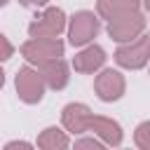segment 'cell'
Returning <instances> with one entry per match:
<instances>
[{
	"label": "cell",
	"mask_w": 150,
	"mask_h": 150,
	"mask_svg": "<svg viewBox=\"0 0 150 150\" xmlns=\"http://www.w3.org/2000/svg\"><path fill=\"white\" fill-rule=\"evenodd\" d=\"M68 145H70V141H68L66 131H61L59 127H47L38 136V148H42V150H61Z\"/></svg>",
	"instance_id": "cell-13"
},
{
	"label": "cell",
	"mask_w": 150,
	"mask_h": 150,
	"mask_svg": "<svg viewBox=\"0 0 150 150\" xmlns=\"http://www.w3.org/2000/svg\"><path fill=\"white\" fill-rule=\"evenodd\" d=\"M134 141L141 150H150V122H143L138 124L136 134H134Z\"/></svg>",
	"instance_id": "cell-14"
},
{
	"label": "cell",
	"mask_w": 150,
	"mask_h": 150,
	"mask_svg": "<svg viewBox=\"0 0 150 150\" xmlns=\"http://www.w3.org/2000/svg\"><path fill=\"white\" fill-rule=\"evenodd\" d=\"M98 30H101V23L94 12H87V9L75 12L68 23V42L73 47H84L98 35Z\"/></svg>",
	"instance_id": "cell-2"
},
{
	"label": "cell",
	"mask_w": 150,
	"mask_h": 150,
	"mask_svg": "<svg viewBox=\"0 0 150 150\" xmlns=\"http://www.w3.org/2000/svg\"><path fill=\"white\" fill-rule=\"evenodd\" d=\"M141 9V0H96V14L105 21Z\"/></svg>",
	"instance_id": "cell-12"
},
{
	"label": "cell",
	"mask_w": 150,
	"mask_h": 150,
	"mask_svg": "<svg viewBox=\"0 0 150 150\" xmlns=\"http://www.w3.org/2000/svg\"><path fill=\"white\" fill-rule=\"evenodd\" d=\"M63 28H66V12L61 7H47L28 23L30 38H59Z\"/></svg>",
	"instance_id": "cell-3"
},
{
	"label": "cell",
	"mask_w": 150,
	"mask_h": 150,
	"mask_svg": "<svg viewBox=\"0 0 150 150\" xmlns=\"http://www.w3.org/2000/svg\"><path fill=\"white\" fill-rule=\"evenodd\" d=\"M23 7H45L49 0H19Z\"/></svg>",
	"instance_id": "cell-17"
},
{
	"label": "cell",
	"mask_w": 150,
	"mask_h": 150,
	"mask_svg": "<svg viewBox=\"0 0 150 150\" xmlns=\"http://www.w3.org/2000/svg\"><path fill=\"white\" fill-rule=\"evenodd\" d=\"M124 89H127V82H124V75L120 70H112V68H105L96 75L94 80V91L101 101L105 103H112V101H120L124 96Z\"/></svg>",
	"instance_id": "cell-7"
},
{
	"label": "cell",
	"mask_w": 150,
	"mask_h": 150,
	"mask_svg": "<svg viewBox=\"0 0 150 150\" xmlns=\"http://www.w3.org/2000/svg\"><path fill=\"white\" fill-rule=\"evenodd\" d=\"M14 87H16V94L23 103L33 105V103H40L42 96H45V82L40 77V73L30 66H23L16 70V77H14Z\"/></svg>",
	"instance_id": "cell-6"
},
{
	"label": "cell",
	"mask_w": 150,
	"mask_h": 150,
	"mask_svg": "<svg viewBox=\"0 0 150 150\" xmlns=\"http://www.w3.org/2000/svg\"><path fill=\"white\" fill-rule=\"evenodd\" d=\"M9 148H30V143H26V141H14V143H7V150Z\"/></svg>",
	"instance_id": "cell-18"
},
{
	"label": "cell",
	"mask_w": 150,
	"mask_h": 150,
	"mask_svg": "<svg viewBox=\"0 0 150 150\" xmlns=\"http://www.w3.org/2000/svg\"><path fill=\"white\" fill-rule=\"evenodd\" d=\"M101 145H103V143L96 141V138H82V141L75 143V148H101Z\"/></svg>",
	"instance_id": "cell-16"
},
{
	"label": "cell",
	"mask_w": 150,
	"mask_h": 150,
	"mask_svg": "<svg viewBox=\"0 0 150 150\" xmlns=\"http://www.w3.org/2000/svg\"><path fill=\"white\" fill-rule=\"evenodd\" d=\"M87 131H91L94 136H98L105 145L117 148V145L122 143V127H120V122H115V120H110V117L91 115V117H89V124H87Z\"/></svg>",
	"instance_id": "cell-9"
},
{
	"label": "cell",
	"mask_w": 150,
	"mask_h": 150,
	"mask_svg": "<svg viewBox=\"0 0 150 150\" xmlns=\"http://www.w3.org/2000/svg\"><path fill=\"white\" fill-rule=\"evenodd\" d=\"M7 2H9V0H0V7H5V5H7Z\"/></svg>",
	"instance_id": "cell-20"
},
{
	"label": "cell",
	"mask_w": 150,
	"mask_h": 150,
	"mask_svg": "<svg viewBox=\"0 0 150 150\" xmlns=\"http://www.w3.org/2000/svg\"><path fill=\"white\" fill-rule=\"evenodd\" d=\"M2 84H5V73H2V68H0V89H2Z\"/></svg>",
	"instance_id": "cell-19"
},
{
	"label": "cell",
	"mask_w": 150,
	"mask_h": 150,
	"mask_svg": "<svg viewBox=\"0 0 150 150\" xmlns=\"http://www.w3.org/2000/svg\"><path fill=\"white\" fill-rule=\"evenodd\" d=\"M105 59H108V56H105L103 47L89 45V47H84L82 52H77V54L73 56V68H75L77 73H96L98 68H103Z\"/></svg>",
	"instance_id": "cell-11"
},
{
	"label": "cell",
	"mask_w": 150,
	"mask_h": 150,
	"mask_svg": "<svg viewBox=\"0 0 150 150\" xmlns=\"http://www.w3.org/2000/svg\"><path fill=\"white\" fill-rule=\"evenodd\" d=\"M38 68H40L38 73H40L45 87H49V89H54V91H61V89L68 84V80H70V70H68V63H66L63 59L45 61V63H40Z\"/></svg>",
	"instance_id": "cell-8"
},
{
	"label": "cell",
	"mask_w": 150,
	"mask_h": 150,
	"mask_svg": "<svg viewBox=\"0 0 150 150\" xmlns=\"http://www.w3.org/2000/svg\"><path fill=\"white\" fill-rule=\"evenodd\" d=\"M63 49L66 45L59 40V38H30L21 45V56L28 61V63H45V61H52V59H61L63 56Z\"/></svg>",
	"instance_id": "cell-1"
},
{
	"label": "cell",
	"mask_w": 150,
	"mask_h": 150,
	"mask_svg": "<svg viewBox=\"0 0 150 150\" xmlns=\"http://www.w3.org/2000/svg\"><path fill=\"white\" fill-rule=\"evenodd\" d=\"M143 30H145V16L141 9H134L129 14H122L108 21V35L115 42H129L138 38Z\"/></svg>",
	"instance_id": "cell-4"
},
{
	"label": "cell",
	"mask_w": 150,
	"mask_h": 150,
	"mask_svg": "<svg viewBox=\"0 0 150 150\" xmlns=\"http://www.w3.org/2000/svg\"><path fill=\"white\" fill-rule=\"evenodd\" d=\"M89 117H91V110L89 105L84 103H68L61 112V122L66 127V131L70 134H84L87 131V124H89Z\"/></svg>",
	"instance_id": "cell-10"
},
{
	"label": "cell",
	"mask_w": 150,
	"mask_h": 150,
	"mask_svg": "<svg viewBox=\"0 0 150 150\" xmlns=\"http://www.w3.org/2000/svg\"><path fill=\"white\" fill-rule=\"evenodd\" d=\"M12 54H14V47H12V42L0 33V61H7V59H12Z\"/></svg>",
	"instance_id": "cell-15"
},
{
	"label": "cell",
	"mask_w": 150,
	"mask_h": 150,
	"mask_svg": "<svg viewBox=\"0 0 150 150\" xmlns=\"http://www.w3.org/2000/svg\"><path fill=\"white\" fill-rule=\"evenodd\" d=\"M148 45H150V38L141 33L138 38L129 40L127 45L117 47V52H115V63L122 66V68H127V70H138V68H143V66L148 63V56H150Z\"/></svg>",
	"instance_id": "cell-5"
}]
</instances>
